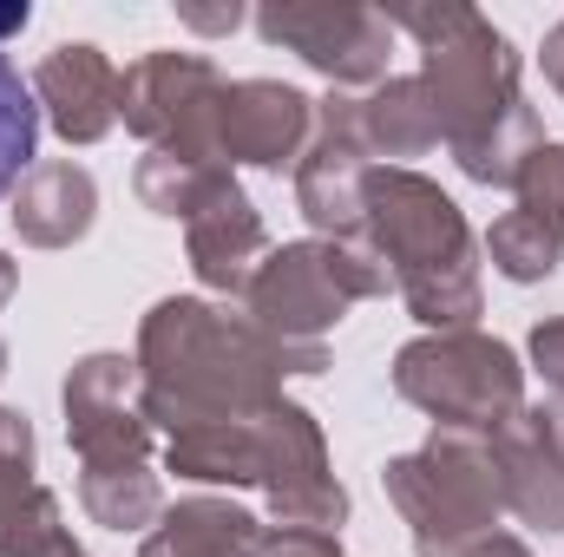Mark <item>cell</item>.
I'll list each match as a JSON object with an SVG mask.
<instances>
[{
  "label": "cell",
  "mask_w": 564,
  "mask_h": 557,
  "mask_svg": "<svg viewBox=\"0 0 564 557\" xmlns=\"http://www.w3.org/2000/svg\"><path fill=\"white\" fill-rule=\"evenodd\" d=\"M139 414L151 433H184L204 419H257L282 401L289 374H322L328 348H295L263 335L250 315L204 295H164L139 321Z\"/></svg>",
  "instance_id": "cell-1"
},
{
  "label": "cell",
  "mask_w": 564,
  "mask_h": 557,
  "mask_svg": "<svg viewBox=\"0 0 564 557\" xmlns=\"http://www.w3.org/2000/svg\"><path fill=\"white\" fill-rule=\"evenodd\" d=\"M388 20L421 40V86H426V106L440 119V144L453 151V164L473 184L512 190L525 151L545 144L539 112H532V99L519 86L512 40L479 7H459V0L388 7Z\"/></svg>",
  "instance_id": "cell-2"
},
{
  "label": "cell",
  "mask_w": 564,
  "mask_h": 557,
  "mask_svg": "<svg viewBox=\"0 0 564 557\" xmlns=\"http://www.w3.org/2000/svg\"><path fill=\"white\" fill-rule=\"evenodd\" d=\"M361 243L381 256L388 282L401 288L408 315L426 335H459L479 321L486 288H479V243L466 210L408 164L368 171L361 190Z\"/></svg>",
  "instance_id": "cell-3"
},
{
  "label": "cell",
  "mask_w": 564,
  "mask_h": 557,
  "mask_svg": "<svg viewBox=\"0 0 564 557\" xmlns=\"http://www.w3.org/2000/svg\"><path fill=\"white\" fill-rule=\"evenodd\" d=\"M381 485H388L394 512L414 532V557L466 551L473 538L499 532V518H506L486 433L433 426L426 446H414V452H401V459L381 466Z\"/></svg>",
  "instance_id": "cell-4"
},
{
  "label": "cell",
  "mask_w": 564,
  "mask_h": 557,
  "mask_svg": "<svg viewBox=\"0 0 564 557\" xmlns=\"http://www.w3.org/2000/svg\"><path fill=\"white\" fill-rule=\"evenodd\" d=\"M394 282L381 270V256L368 243H335V237H308V243H282L257 263V276L243 288V315L295 348H322V335L355 308L388 295Z\"/></svg>",
  "instance_id": "cell-5"
},
{
  "label": "cell",
  "mask_w": 564,
  "mask_h": 557,
  "mask_svg": "<svg viewBox=\"0 0 564 557\" xmlns=\"http://www.w3.org/2000/svg\"><path fill=\"white\" fill-rule=\"evenodd\" d=\"M394 394L421 407L433 426L459 433H499L525 407V368L506 341L459 328V335H421L394 354Z\"/></svg>",
  "instance_id": "cell-6"
},
{
  "label": "cell",
  "mask_w": 564,
  "mask_h": 557,
  "mask_svg": "<svg viewBox=\"0 0 564 557\" xmlns=\"http://www.w3.org/2000/svg\"><path fill=\"white\" fill-rule=\"evenodd\" d=\"M224 86H230V79H224L217 59H204V53H144V59L126 66L119 119H126L132 139H144V151L230 171V164H224V144H217Z\"/></svg>",
  "instance_id": "cell-7"
},
{
  "label": "cell",
  "mask_w": 564,
  "mask_h": 557,
  "mask_svg": "<svg viewBox=\"0 0 564 557\" xmlns=\"http://www.w3.org/2000/svg\"><path fill=\"white\" fill-rule=\"evenodd\" d=\"M257 33L270 46H289L341 92H375L394 53L388 7H361V0H270L257 7Z\"/></svg>",
  "instance_id": "cell-8"
},
{
  "label": "cell",
  "mask_w": 564,
  "mask_h": 557,
  "mask_svg": "<svg viewBox=\"0 0 564 557\" xmlns=\"http://www.w3.org/2000/svg\"><path fill=\"white\" fill-rule=\"evenodd\" d=\"M257 446H263V492H270V518L282 532H335L348 525V492L328 472V439L308 407L276 401L257 414Z\"/></svg>",
  "instance_id": "cell-9"
},
{
  "label": "cell",
  "mask_w": 564,
  "mask_h": 557,
  "mask_svg": "<svg viewBox=\"0 0 564 557\" xmlns=\"http://www.w3.org/2000/svg\"><path fill=\"white\" fill-rule=\"evenodd\" d=\"M59 407H66V439L79 452V472L151 466V426L139 414V361H126V354L73 361Z\"/></svg>",
  "instance_id": "cell-10"
},
{
  "label": "cell",
  "mask_w": 564,
  "mask_h": 557,
  "mask_svg": "<svg viewBox=\"0 0 564 557\" xmlns=\"http://www.w3.org/2000/svg\"><path fill=\"white\" fill-rule=\"evenodd\" d=\"M368 139H361V112L348 92L315 99V132L308 151L295 157V210L315 223V237L355 243L361 237V190H368Z\"/></svg>",
  "instance_id": "cell-11"
},
{
  "label": "cell",
  "mask_w": 564,
  "mask_h": 557,
  "mask_svg": "<svg viewBox=\"0 0 564 557\" xmlns=\"http://www.w3.org/2000/svg\"><path fill=\"white\" fill-rule=\"evenodd\" d=\"M486 446H492L506 512L532 532L564 538V401L519 407L499 433H486Z\"/></svg>",
  "instance_id": "cell-12"
},
{
  "label": "cell",
  "mask_w": 564,
  "mask_h": 557,
  "mask_svg": "<svg viewBox=\"0 0 564 557\" xmlns=\"http://www.w3.org/2000/svg\"><path fill=\"white\" fill-rule=\"evenodd\" d=\"M308 132H315V99L302 86H282V79H230L224 86V112H217L224 164L295 171V157L308 151Z\"/></svg>",
  "instance_id": "cell-13"
},
{
  "label": "cell",
  "mask_w": 564,
  "mask_h": 557,
  "mask_svg": "<svg viewBox=\"0 0 564 557\" xmlns=\"http://www.w3.org/2000/svg\"><path fill=\"white\" fill-rule=\"evenodd\" d=\"M33 106L40 119L66 144H99L119 125V99H126V73L93 46V40H59L40 66H33Z\"/></svg>",
  "instance_id": "cell-14"
},
{
  "label": "cell",
  "mask_w": 564,
  "mask_h": 557,
  "mask_svg": "<svg viewBox=\"0 0 564 557\" xmlns=\"http://www.w3.org/2000/svg\"><path fill=\"white\" fill-rule=\"evenodd\" d=\"M184 250H191V270H197L204 288H217V295H243L250 288L257 263L270 256V230H263L257 204L237 190V177L184 223Z\"/></svg>",
  "instance_id": "cell-15"
},
{
  "label": "cell",
  "mask_w": 564,
  "mask_h": 557,
  "mask_svg": "<svg viewBox=\"0 0 564 557\" xmlns=\"http://www.w3.org/2000/svg\"><path fill=\"white\" fill-rule=\"evenodd\" d=\"M93 217H99V184L73 157L33 164L20 177V190H13V230L33 250H73L93 230Z\"/></svg>",
  "instance_id": "cell-16"
},
{
  "label": "cell",
  "mask_w": 564,
  "mask_h": 557,
  "mask_svg": "<svg viewBox=\"0 0 564 557\" xmlns=\"http://www.w3.org/2000/svg\"><path fill=\"white\" fill-rule=\"evenodd\" d=\"M263 532L243 505L230 499H177L151 532L139 557H263Z\"/></svg>",
  "instance_id": "cell-17"
},
{
  "label": "cell",
  "mask_w": 564,
  "mask_h": 557,
  "mask_svg": "<svg viewBox=\"0 0 564 557\" xmlns=\"http://www.w3.org/2000/svg\"><path fill=\"white\" fill-rule=\"evenodd\" d=\"M164 466L197 485H257L263 479V446L257 419H204L164 439Z\"/></svg>",
  "instance_id": "cell-18"
},
{
  "label": "cell",
  "mask_w": 564,
  "mask_h": 557,
  "mask_svg": "<svg viewBox=\"0 0 564 557\" xmlns=\"http://www.w3.org/2000/svg\"><path fill=\"white\" fill-rule=\"evenodd\" d=\"M355 112H361L368 157L401 164V157H426V151L440 144V119H433V106H426L421 73H388L368 99H355Z\"/></svg>",
  "instance_id": "cell-19"
},
{
  "label": "cell",
  "mask_w": 564,
  "mask_h": 557,
  "mask_svg": "<svg viewBox=\"0 0 564 557\" xmlns=\"http://www.w3.org/2000/svg\"><path fill=\"white\" fill-rule=\"evenodd\" d=\"M79 505L106 532H151L164 518V485L151 466H106V472H79Z\"/></svg>",
  "instance_id": "cell-20"
},
{
  "label": "cell",
  "mask_w": 564,
  "mask_h": 557,
  "mask_svg": "<svg viewBox=\"0 0 564 557\" xmlns=\"http://www.w3.org/2000/svg\"><path fill=\"white\" fill-rule=\"evenodd\" d=\"M59 538V499L33 472H0V557H46Z\"/></svg>",
  "instance_id": "cell-21"
},
{
  "label": "cell",
  "mask_w": 564,
  "mask_h": 557,
  "mask_svg": "<svg viewBox=\"0 0 564 557\" xmlns=\"http://www.w3.org/2000/svg\"><path fill=\"white\" fill-rule=\"evenodd\" d=\"M486 263H492L506 282L558 276L564 230H552V223H545V217H532V210H506V217H492V230H486Z\"/></svg>",
  "instance_id": "cell-22"
},
{
  "label": "cell",
  "mask_w": 564,
  "mask_h": 557,
  "mask_svg": "<svg viewBox=\"0 0 564 557\" xmlns=\"http://www.w3.org/2000/svg\"><path fill=\"white\" fill-rule=\"evenodd\" d=\"M224 184H230V171H217V164H184V157H164V151H144L139 177H132V190H139L144 210H158V217H184V223H191Z\"/></svg>",
  "instance_id": "cell-23"
},
{
  "label": "cell",
  "mask_w": 564,
  "mask_h": 557,
  "mask_svg": "<svg viewBox=\"0 0 564 557\" xmlns=\"http://www.w3.org/2000/svg\"><path fill=\"white\" fill-rule=\"evenodd\" d=\"M33 151H40V106H33V86H26L20 66L0 53V197L20 190V177L33 171Z\"/></svg>",
  "instance_id": "cell-24"
},
{
  "label": "cell",
  "mask_w": 564,
  "mask_h": 557,
  "mask_svg": "<svg viewBox=\"0 0 564 557\" xmlns=\"http://www.w3.org/2000/svg\"><path fill=\"white\" fill-rule=\"evenodd\" d=\"M512 197H519V210H532L552 230H564V144L545 139V144L525 151V164L512 177Z\"/></svg>",
  "instance_id": "cell-25"
},
{
  "label": "cell",
  "mask_w": 564,
  "mask_h": 557,
  "mask_svg": "<svg viewBox=\"0 0 564 557\" xmlns=\"http://www.w3.org/2000/svg\"><path fill=\"white\" fill-rule=\"evenodd\" d=\"M532 368L545 374L552 401H564V315H545V321L532 328Z\"/></svg>",
  "instance_id": "cell-26"
},
{
  "label": "cell",
  "mask_w": 564,
  "mask_h": 557,
  "mask_svg": "<svg viewBox=\"0 0 564 557\" xmlns=\"http://www.w3.org/2000/svg\"><path fill=\"white\" fill-rule=\"evenodd\" d=\"M40 446H33V419L0 407V472H33Z\"/></svg>",
  "instance_id": "cell-27"
},
{
  "label": "cell",
  "mask_w": 564,
  "mask_h": 557,
  "mask_svg": "<svg viewBox=\"0 0 564 557\" xmlns=\"http://www.w3.org/2000/svg\"><path fill=\"white\" fill-rule=\"evenodd\" d=\"M263 557H348V551H341L335 532H282V525H270L263 532Z\"/></svg>",
  "instance_id": "cell-28"
},
{
  "label": "cell",
  "mask_w": 564,
  "mask_h": 557,
  "mask_svg": "<svg viewBox=\"0 0 564 557\" xmlns=\"http://www.w3.org/2000/svg\"><path fill=\"white\" fill-rule=\"evenodd\" d=\"M177 20L197 26V33H237L243 26V7H177Z\"/></svg>",
  "instance_id": "cell-29"
},
{
  "label": "cell",
  "mask_w": 564,
  "mask_h": 557,
  "mask_svg": "<svg viewBox=\"0 0 564 557\" xmlns=\"http://www.w3.org/2000/svg\"><path fill=\"white\" fill-rule=\"evenodd\" d=\"M453 557H532V545H525L519 532H506V525H499V532H486V538H473L466 551H453Z\"/></svg>",
  "instance_id": "cell-30"
},
{
  "label": "cell",
  "mask_w": 564,
  "mask_h": 557,
  "mask_svg": "<svg viewBox=\"0 0 564 557\" xmlns=\"http://www.w3.org/2000/svg\"><path fill=\"white\" fill-rule=\"evenodd\" d=\"M539 59H545V79H552V92L564 99V20L545 33V46H539Z\"/></svg>",
  "instance_id": "cell-31"
},
{
  "label": "cell",
  "mask_w": 564,
  "mask_h": 557,
  "mask_svg": "<svg viewBox=\"0 0 564 557\" xmlns=\"http://www.w3.org/2000/svg\"><path fill=\"white\" fill-rule=\"evenodd\" d=\"M26 20H33V7H26V0H7V7H0V46H7L13 33H26Z\"/></svg>",
  "instance_id": "cell-32"
},
{
  "label": "cell",
  "mask_w": 564,
  "mask_h": 557,
  "mask_svg": "<svg viewBox=\"0 0 564 557\" xmlns=\"http://www.w3.org/2000/svg\"><path fill=\"white\" fill-rule=\"evenodd\" d=\"M13 282H20V270H13V256H7V250H0V308H7V302H13Z\"/></svg>",
  "instance_id": "cell-33"
},
{
  "label": "cell",
  "mask_w": 564,
  "mask_h": 557,
  "mask_svg": "<svg viewBox=\"0 0 564 557\" xmlns=\"http://www.w3.org/2000/svg\"><path fill=\"white\" fill-rule=\"evenodd\" d=\"M0 374H7V341H0Z\"/></svg>",
  "instance_id": "cell-34"
}]
</instances>
